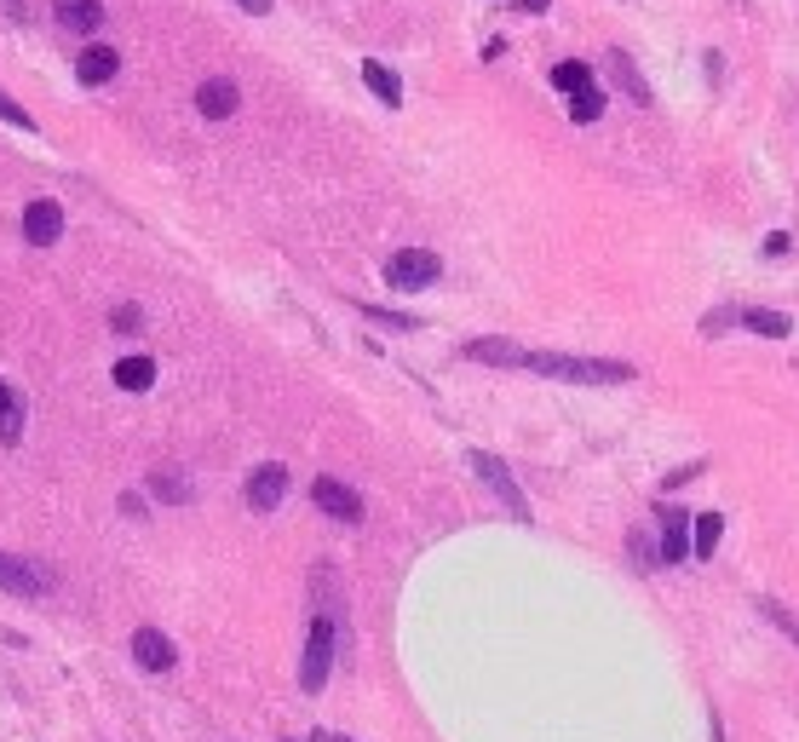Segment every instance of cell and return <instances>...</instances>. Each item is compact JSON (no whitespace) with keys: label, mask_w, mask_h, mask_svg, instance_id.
Wrapping results in <instances>:
<instances>
[{"label":"cell","mask_w":799,"mask_h":742,"mask_svg":"<svg viewBox=\"0 0 799 742\" xmlns=\"http://www.w3.org/2000/svg\"><path fill=\"white\" fill-rule=\"evenodd\" d=\"M529 374H547V380H570V386H627L633 380V363H616V357H564V351H524Z\"/></svg>","instance_id":"obj_1"},{"label":"cell","mask_w":799,"mask_h":742,"mask_svg":"<svg viewBox=\"0 0 799 742\" xmlns=\"http://www.w3.org/2000/svg\"><path fill=\"white\" fill-rule=\"evenodd\" d=\"M334 656H340V622L317 610L311 616V633H305V662H299V691L317 696L328 685V673H334Z\"/></svg>","instance_id":"obj_2"},{"label":"cell","mask_w":799,"mask_h":742,"mask_svg":"<svg viewBox=\"0 0 799 742\" xmlns=\"http://www.w3.org/2000/svg\"><path fill=\"white\" fill-rule=\"evenodd\" d=\"M437 277H443V259L432 248H403V254L386 259V288H397V294H420Z\"/></svg>","instance_id":"obj_3"},{"label":"cell","mask_w":799,"mask_h":742,"mask_svg":"<svg viewBox=\"0 0 799 742\" xmlns=\"http://www.w3.org/2000/svg\"><path fill=\"white\" fill-rule=\"evenodd\" d=\"M466 461H472V472H478L483 484H489L495 495H501V507L512 512L518 524H529V501H524V489H518V478H512V472H506V466L495 461V455H483V449H472Z\"/></svg>","instance_id":"obj_4"},{"label":"cell","mask_w":799,"mask_h":742,"mask_svg":"<svg viewBox=\"0 0 799 742\" xmlns=\"http://www.w3.org/2000/svg\"><path fill=\"white\" fill-rule=\"evenodd\" d=\"M311 501H317L328 518H340V524H363V495L351 484H340V478H317V484H311Z\"/></svg>","instance_id":"obj_5"},{"label":"cell","mask_w":799,"mask_h":742,"mask_svg":"<svg viewBox=\"0 0 799 742\" xmlns=\"http://www.w3.org/2000/svg\"><path fill=\"white\" fill-rule=\"evenodd\" d=\"M282 495H288V466L282 461H265L248 478V489H242V501H248L253 512H276L282 507Z\"/></svg>","instance_id":"obj_6"},{"label":"cell","mask_w":799,"mask_h":742,"mask_svg":"<svg viewBox=\"0 0 799 742\" xmlns=\"http://www.w3.org/2000/svg\"><path fill=\"white\" fill-rule=\"evenodd\" d=\"M23 236H29L35 248H52V242L64 236V208H58L52 196H35V202L23 208Z\"/></svg>","instance_id":"obj_7"},{"label":"cell","mask_w":799,"mask_h":742,"mask_svg":"<svg viewBox=\"0 0 799 742\" xmlns=\"http://www.w3.org/2000/svg\"><path fill=\"white\" fill-rule=\"evenodd\" d=\"M196 110H202L207 121H230L236 110H242V87L225 81V75H207L202 87H196Z\"/></svg>","instance_id":"obj_8"},{"label":"cell","mask_w":799,"mask_h":742,"mask_svg":"<svg viewBox=\"0 0 799 742\" xmlns=\"http://www.w3.org/2000/svg\"><path fill=\"white\" fill-rule=\"evenodd\" d=\"M133 662L150 673H167L173 662H179V650H173V639L161 633V627H138L133 633Z\"/></svg>","instance_id":"obj_9"},{"label":"cell","mask_w":799,"mask_h":742,"mask_svg":"<svg viewBox=\"0 0 799 742\" xmlns=\"http://www.w3.org/2000/svg\"><path fill=\"white\" fill-rule=\"evenodd\" d=\"M0 593H12V599H41L46 593V576L35 564H23V558L0 553Z\"/></svg>","instance_id":"obj_10"},{"label":"cell","mask_w":799,"mask_h":742,"mask_svg":"<svg viewBox=\"0 0 799 742\" xmlns=\"http://www.w3.org/2000/svg\"><path fill=\"white\" fill-rule=\"evenodd\" d=\"M52 18H58V29H69V35H98L104 6H98V0H52Z\"/></svg>","instance_id":"obj_11"},{"label":"cell","mask_w":799,"mask_h":742,"mask_svg":"<svg viewBox=\"0 0 799 742\" xmlns=\"http://www.w3.org/2000/svg\"><path fill=\"white\" fill-rule=\"evenodd\" d=\"M115 75H121V52L115 47H87L75 58V81H81V87H104Z\"/></svg>","instance_id":"obj_12"},{"label":"cell","mask_w":799,"mask_h":742,"mask_svg":"<svg viewBox=\"0 0 799 742\" xmlns=\"http://www.w3.org/2000/svg\"><path fill=\"white\" fill-rule=\"evenodd\" d=\"M690 558V518L685 507H662V564Z\"/></svg>","instance_id":"obj_13"},{"label":"cell","mask_w":799,"mask_h":742,"mask_svg":"<svg viewBox=\"0 0 799 742\" xmlns=\"http://www.w3.org/2000/svg\"><path fill=\"white\" fill-rule=\"evenodd\" d=\"M466 357L472 363H495V369H524V346H512V340H466Z\"/></svg>","instance_id":"obj_14"},{"label":"cell","mask_w":799,"mask_h":742,"mask_svg":"<svg viewBox=\"0 0 799 742\" xmlns=\"http://www.w3.org/2000/svg\"><path fill=\"white\" fill-rule=\"evenodd\" d=\"M610 75H616V87L633 98V104H650V98H656V93H650V81L639 75V64H633L621 47H610Z\"/></svg>","instance_id":"obj_15"},{"label":"cell","mask_w":799,"mask_h":742,"mask_svg":"<svg viewBox=\"0 0 799 742\" xmlns=\"http://www.w3.org/2000/svg\"><path fill=\"white\" fill-rule=\"evenodd\" d=\"M363 81H368V93L380 98L386 110H397V104H403V81H397V70H386L380 58H368V64H363Z\"/></svg>","instance_id":"obj_16"},{"label":"cell","mask_w":799,"mask_h":742,"mask_svg":"<svg viewBox=\"0 0 799 742\" xmlns=\"http://www.w3.org/2000/svg\"><path fill=\"white\" fill-rule=\"evenodd\" d=\"M719 535H725V518H719V512H702V518H690V558H713Z\"/></svg>","instance_id":"obj_17"},{"label":"cell","mask_w":799,"mask_h":742,"mask_svg":"<svg viewBox=\"0 0 799 742\" xmlns=\"http://www.w3.org/2000/svg\"><path fill=\"white\" fill-rule=\"evenodd\" d=\"M115 386H121V392H150V386H156V363H150V357H121V363H115Z\"/></svg>","instance_id":"obj_18"},{"label":"cell","mask_w":799,"mask_h":742,"mask_svg":"<svg viewBox=\"0 0 799 742\" xmlns=\"http://www.w3.org/2000/svg\"><path fill=\"white\" fill-rule=\"evenodd\" d=\"M742 328H754V334H765V340H788V317H782V311H771V305H748V311H742Z\"/></svg>","instance_id":"obj_19"},{"label":"cell","mask_w":799,"mask_h":742,"mask_svg":"<svg viewBox=\"0 0 799 742\" xmlns=\"http://www.w3.org/2000/svg\"><path fill=\"white\" fill-rule=\"evenodd\" d=\"M552 87L564 98H575V93H587L593 87V70L581 64V58H564V64H552Z\"/></svg>","instance_id":"obj_20"},{"label":"cell","mask_w":799,"mask_h":742,"mask_svg":"<svg viewBox=\"0 0 799 742\" xmlns=\"http://www.w3.org/2000/svg\"><path fill=\"white\" fill-rule=\"evenodd\" d=\"M564 104H570V121H581V127H593L598 116H604V104H610V98H604V87H587V93H575V98H564Z\"/></svg>","instance_id":"obj_21"},{"label":"cell","mask_w":799,"mask_h":742,"mask_svg":"<svg viewBox=\"0 0 799 742\" xmlns=\"http://www.w3.org/2000/svg\"><path fill=\"white\" fill-rule=\"evenodd\" d=\"M18 438H23V397L12 392L0 403V443H18Z\"/></svg>","instance_id":"obj_22"},{"label":"cell","mask_w":799,"mask_h":742,"mask_svg":"<svg viewBox=\"0 0 799 742\" xmlns=\"http://www.w3.org/2000/svg\"><path fill=\"white\" fill-rule=\"evenodd\" d=\"M754 604H759V616H765V622H777L782 633H788V639L799 645V622L788 616V610H782V599H771V593H765V599H754Z\"/></svg>","instance_id":"obj_23"},{"label":"cell","mask_w":799,"mask_h":742,"mask_svg":"<svg viewBox=\"0 0 799 742\" xmlns=\"http://www.w3.org/2000/svg\"><path fill=\"white\" fill-rule=\"evenodd\" d=\"M368 323H386V328H397V334H409V328H420V317H403V311H380V305H357Z\"/></svg>","instance_id":"obj_24"},{"label":"cell","mask_w":799,"mask_h":742,"mask_svg":"<svg viewBox=\"0 0 799 742\" xmlns=\"http://www.w3.org/2000/svg\"><path fill=\"white\" fill-rule=\"evenodd\" d=\"M110 328H115V334H138V328H144V311H138V305H115Z\"/></svg>","instance_id":"obj_25"},{"label":"cell","mask_w":799,"mask_h":742,"mask_svg":"<svg viewBox=\"0 0 799 742\" xmlns=\"http://www.w3.org/2000/svg\"><path fill=\"white\" fill-rule=\"evenodd\" d=\"M150 484H156L161 501H190V484H184V478H173V472H156Z\"/></svg>","instance_id":"obj_26"},{"label":"cell","mask_w":799,"mask_h":742,"mask_svg":"<svg viewBox=\"0 0 799 742\" xmlns=\"http://www.w3.org/2000/svg\"><path fill=\"white\" fill-rule=\"evenodd\" d=\"M0 121H12V127H23V133H35V116H29L23 104H12L6 93H0Z\"/></svg>","instance_id":"obj_27"},{"label":"cell","mask_w":799,"mask_h":742,"mask_svg":"<svg viewBox=\"0 0 799 742\" xmlns=\"http://www.w3.org/2000/svg\"><path fill=\"white\" fill-rule=\"evenodd\" d=\"M702 472H708V461H690V466H679V472H667L662 489H679V484H690V478H702Z\"/></svg>","instance_id":"obj_28"},{"label":"cell","mask_w":799,"mask_h":742,"mask_svg":"<svg viewBox=\"0 0 799 742\" xmlns=\"http://www.w3.org/2000/svg\"><path fill=\"white\" fill-rule=\"evenodd\" d=\"M236 6H242V12H253V18H265V12H271V0H236Z\"/></svg>","instance_id":"obj_29"},{"label":"cell","mask_w":799,"mask_h":742,"mask_svg":"<svg viewBox=\"0 0 799 742\" xmlns=\"http://www.w3.org/2000/svg\"><path fill=\"white\" fill-rule=\"evenodd\" d=\"M518 6H524V12H547L552 0H518Z\"/></svg>","instance_id":"obj_30"},{"label":"cell","mask_w":799,"mask_h":742,"mask_svg":"<svg viewBox=\"0 0 799 742\" xmlns=\"http://www.w3.org/2000/svg\"><path fill=\"white\" fill-rule=\"evenodd\" d=\"M311 742H351V737H340V731H317Z\"/></svg>","instance_id":"obj_31"},{"label":"cell","mask_w":799,"mask_h":742,"mask_svg":"<svg viewBox=\"0 0 799 742\" xmlns=\"http://www.w3.org/2000/svg\"><path fill=\"white\" fill-rule=\"evenodd\" d=\"M6 397H12V386H6V380H0V403H6Z\"/></svg>","instance_id":"obj_32"}]
</instances>
